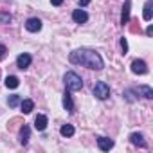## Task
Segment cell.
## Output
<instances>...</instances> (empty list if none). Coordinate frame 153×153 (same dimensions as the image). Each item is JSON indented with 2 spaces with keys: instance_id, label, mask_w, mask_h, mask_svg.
Listing matches in <instances>:
<instances>
[{
  "instance_id": "cell-1",
  "label": "cell",
  "mask_w": 153,
  "mask_h": 153,
  "mask_svg": "<svg viewBox=\"0 0 153 153\" xmlns=\"http://www.w3.org/2000/svg\"><path fill=\"white\" fill-rule=\"evenodd\" d=\"M70 63H76V65H83V67H88L92 70H101L103 68V59L101 56L96 52V51H90V49H79V51H74L70 52Z\"/></svg>"
},
{
  "instance_id": "cell-2",
  "label": "cell",
  "mask_w": 153,
  "mask_h": 153,
  "mask_svg": "<svg viewBox=\"0 0 153 153\" xmlns=\"http://www.w3.org/2000/svg\"><path fill=\"white\" fill-rule=\"evenodd\" d=\"M63 79H65V85L68 90H81L83 88V79L76 72H67Z\"/></svg>"
},
{
  "instance_id": "cell-3",
  "label": "cell",
  "mask_w": 153,
  "mask_h": 153,
  "mask_svg": "<svg viewBox=\"0 0 153 153\" xmlns=\"http://www.w3.org/2000/svg\"><path fill=\"white\" fill-rule=\"evenodd\" d=\"M94 96H96L97 99H106V97L110 96V87H108L105 81H97V83L94 85Z\"/></svg>"
},
{
  "instance_id": "cell-4",
  "label": "cell",
  "mask_w": 153,
  "mask_h": 153,
  "mask_svg": "<svg viewBox=\"0 0 153 153\" xmlns=\"http://www.w3.org/2000/svg\"><path fill=\"white\" fill-rule=\"evenodd\" d=\"M131 72H133V74H146V72H148L146 61H142V59H133V61H131Z\"/></svg>"
},
{
  "instance_id": "cell-5",
  "label": "cell",
  "mask_w": 153,
  "mask_h": 153,
  "mask_svg": "<svg viewBox=\"0 0 153 153\" xmlns=\"http://www.w3.org/2000/svg\"><path fill=\"white\" fill-rule=\"evenodd\" d=\"M31 61H33V58H31V54H27V52H24V54H20L18 58H16V65H18V68H27L29 65H31Z\"/></svg>"
},
{
  "instance_id": "cell-6",
  "label": "cell",
  "mask_w": 153,
  "mask_h": 153,
  "mask_svg": "<svg viewBox=\"0 0 153 153\" xmlns=\"http://www.w3.org/2000/svg\"><path fill=\"white\" fill-rule=\"evenodd\" d=\"M25 29L31 31V33H38V31L42 29V20H38V18H29V20L25 22Z\"/></svg>"
},
{
  "instance_id": "cell-7",
  "label": "cell",
  "mask_w": 153,
  "mask_h": 153,
  "mask_svg": "<svg viewBox=\"0 0 153 153\" xmlns=\"http://www.w3.org/2000/svg\"><path fill=\"white\" fill-rule=\"evenodd\" d=\"M97 146H99V149H103V151H110V149L114 148V140L108 139V137H99V139H97Z\"/></svg>"
},
{
  "instance_id": "cell-8",
  "label": "cell",
  "mask_w": 153,
  "mask_h": 153,
  "mask_svg": "<svg viewBox=\"0 0 153 153\" xmlns=\"http://www.w3.org/2000/svg\"><path fill=\"white\" fill-rule=\"evenodd\" d=\"M72 18H74L76 24H85V22L88 20V15H87L83 9H76V11L72 13Z\"/></svg>"
},
{
  "instance_id": "cell-9",
  "label": "cell",
  "mask_w": 153,
  "mask_h": 153,
  "mask_svg": "<svg viewBox=\"0 0 153 153\" xmlns=\"http://www.w3.org/2000/svg\"><path fill=\"white\" fill-rule=\"evenodd\" d=\"M34 128L38 130V131H43L45 128H47V117L45 115H36V119H34Z\"/></svg>"
},
{
  "instance_id": "cell-10",
  "label": "cell",
  "mask_w": 153,
  "mask_h": 153,
  "mask_svg": "<svg viewBox=\"0 0 153 153\" xmlns=\"http://www.w3.org/2000/svg\"><path fill=\"white\" fill-rule=\"evenodd\" d=\"M130 22V0L124 2V7H123V15H121V24L126 25Z\"/></svg>"
},
{
  "instance_id": "cell-11",
  "label": "cell",
  "mask_w": 153,
  "mask_h": 153,
  "mask_svg": "<svg viewBox=\"0 0 153 153\" xmlns=\"http://www.w3.org/2000/svg\"><path fill=\"white\" fill-rule=\"evenodd\" d=\"M130 142H131L133 146H140V148H144V146H146L144 137H142L140 133H131V135H130Z\"/></svg>"
},
{
  "instance_id": "cell-12",
  "label": "cell",
  "mask_w": 153,
  "mask_h": 153,
  "mask_svg": "<svg viewBox=\"0 0 153 153\" xmlns=\"http://www.w3.org/2000/svg\"><path fill=\"white\" fill-rule=\"evenodd\" d=\"M63 106L67 112H74V103H72V97L68 92H65V96H63Z\"/></svg>"
},
{
  "instance_id": "cell-13",
  "label": "cell",
  "mask_w": 153,
  "mask_h": 153,
  "mask_svg": "<svg viewBox=\"0 0 153 153\" xmlns=\"http://www.w3.org/2000/svg\"><path fill=\"white\" fill-rule=\"evenodd\" d=\"M20 106H22V112H24V114H31L33 108H34V103H33L31 99H24V101L20 103Z\"/></svg>"
},
{
  "instance_id": "cell-14",
  "label": "cell",
  "mask_w": 153,
  "mask_h": 153,
  "mask_svg": "<svg viewBox=\"0 0 153 153\" xmlns=\"http://www.w3.org/2000/svg\"><path fill=\"white\" fill-rule=\"evenodd\" d=\"M29 135H31V130H29V126L24 124V128L20 130V142L22 144H27L29 142Z\"/></svg>"
},
{
  "instance_id": "cell-15",
  "label": "cell",
  "mask_w": 153,
  "mask_h": 153,
  "mask_svg": "<svg viewBox=\"0 0 153 153\" xmlns=\"http://www.w3.org/2000/svg\"><path fill=\"white\" fill-rule=\"evenodd\" d=\"M137 92H139V94H142L146 99H151V97H153V90H151L149 87H146V85H140V87L137 88Z\"/></svg>"
},
{
  "instance_id": "cell-16",
  "label": "cell",
  "mask_w": 153,
  "mask_h": 153,
  "mask_svg": "<svg viewBox=\"0 0 153 153\" xmlns=\"http://www.w3.org/2000/svg\"><path fill=\"white\" fill-rule=\"evenodd\" d=\"M18 85H20V81H18L16 76H7L6 78V87L7 88H16Z\"/></svg>"
},
{
  "instance_id": "cell-17",
  "label": "cell",
  "mask_w": 153,
  "mask_h": 153,
  "mask_svg": "<svg viewBox=\"0 0 153 153\" xmlns=\"http://www.w3.org/2000/svg\"><path fill=\"white\" fill-rule=\"evenodd\" d=\"M59 131H61L63 137H72V135H74V126H72V124H63Z\"/></svg>"
},
{
  "instance_id": "cell-18",
  "label": "cell",
  "mask_w": 153,
  "mask_h": 153,
  "mask_svg": "<svg viewBox=\"0 0 153 153\" xmlns=\"http://www.w3.org/2000/svg\"><path fill=\"white\" fill-rule=\"evenodd\" d=\"M144 20L146 22H149L151 20V2H146V6H144Z\"/></svg>"
},
{
  "instance_id": "cell-19",
  "label": "cell",
  "mask_w": 153,
  "mask_h": 153,
  "mask_svg": "<svg viewBox=\"0 0 153 153\" xmlns=\"http://www.w3.org/2000/svg\"><path fill=\"white\" fill-rule=\"evenodd\" d=\"M18 103H20V96H16V94H15V96H9V97H7V105H9L11 108H15Z\"/></svg>"
},
{
  "instance_id": "cell-20",
  "label": "cell",
  "mask_w": 153,
  "mask_h": 153,
  "mask_svg": "<svg viewBox=\"0 0 153 153\" xmlns=\"http://www.w3.org/2000/svg\"><path fill=\"white\" fill-rule=\"evenodd\" d=\"M6 54H7V49H6L2 43H0V59H4V58H6Z\"/></svg>"
},
{
  "instance_id": "cell-21",
  "label": "cell",
  "mask_w": 153,
  "mask_h": 153,
  "mask_svg": "<svg viewBox=\"0 0 153 153\" xmlns=\"http://www.w3.org/2000/svg\"><path fill=\"white\" fill-rule=\"evenodd\" d=\"M121 49H123V52H124V54L128 52V43H126V40H124V38H121Z\"/></svg>"
},
{
  "instance_id": "cell-22",
  "label": "cell",
  "mask_w": 153,
  "mask_h": 153,
  "mask_svg": "<svg viewBox=\"0 0 153 153\" xmlns=\"http://www.w3.org/2000/svg\"><path fill=\"white\" fill-rule=\"evenodd\" d=\"M0 22L9 24V22H11V16H9V15H0Z\"/></svg>"
},
{
  "instance_id": "cell-23",
  "label": "cell",
  "mask_w": 153,
  "mask_h": 153,
  "mask_svg": "<svg viewBox=\"0 0 153 153\" xmlns=\"http://www.w3.org/2000/svg\"><path fill=\"white\" fill-rule=\"evenodd\" d=\"M51 4H52V6H61L63 0H51Z\"/></svg>"
},
{
  "instance_id": "cell-24",
  "label": "cell",
  "mask_w": 153,
  "mask_h": 153,
  "mask_svg": "<svg viewBox=\"0 0 153 153\" xmlns=\"http://www.w3.org/2000/svg\"><path fill=\"white\" fill-rule=\"evenodd\" d=\"M146 34H148V36H151V34H153V27H151V25L146 29Z\"/></svg>"
},
{
  "instance_id": "cell-25",
  "label": "cell",
  "mask_w": 153,
  "mask_h": 153,
  "mask_svg": "<svg viewBox=\"0 0 153 153\" xmlns=\"http://www.w3.org/2000/svg\"><path fill=\"white\" fill-rule=\"evenodd\" d=\"M90 0H79V6H88Z\"/></svg>"
}]
</instances>
